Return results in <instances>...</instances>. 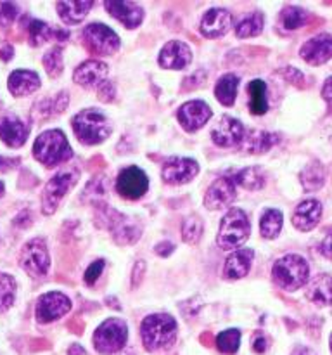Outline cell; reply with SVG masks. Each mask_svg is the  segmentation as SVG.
<instances>
[{
	"mask_svg": "<svg viewBox=\"0 0 332 355\" xmlns=\"http://www.w3.org/2000/svg\"><path fill=\"white\" fill-rule=\"evenodd\" d=\"M140 336L147 352L169 349L176 338V321L168 314L147 315L140 324Z\"/></svg>",
	"mask_w": 332,
	"mask_h": 355,
	"instance_id": "cell-1",
	"label": "cell"
},
{
	"mask_svg": "<svg viewBox=\"0 0 332 355\" xmlns=\"http://www.w3.org/2000/svg\"><path fill=\"white\" fill-rule=\"evenodd\" d=\"M310 277V266L301 255L282 257L277 260L272 267V279L280 290L284 291H296L304 286Z\"/></svg>",
	"mask_w": 332,
	"mask_h": 355,
	"instance_id": "cell-2",
	"label": "cell"
},
{
	"mask_svg": "<svg viewBox=\"0 0 332 355\" xmlns=\"http://www.w3.org/2000/svg\"><path fill=\"white\" fill-rule=\"evenodd\" d=\"M33 156L47 168L68 162L73 156L71 146L62 130L42 132L33 144Z\"/></svg>",
	"mask_w": 332,
	"mask_h": 355,
	"instance_id": "cell-3",
	"label": "cell"
},
{
	"mask_svg": "<svg viewBox=\"0 0 332 355\" xmlns=\"http://www.w3.org/2000/svg\"><path fill=\"white\" fill-rule=\"evenodd\" d=\"M71 127L76 139L85 146L100 144L111 134V125L107 118L100 111L92 110V107L75 114L71 120Z\"/></svg>",
	"mask_w": 332,
	"mask_h": 355,
	"instance_id": "cell-4",
	"label": "cell"
},
{
	"mask_svg": "<svg viewBox=\"0 0 332 355\" xmlns=\"http://www.w3.org/2000/svg\"><path fill=\"white\" fill-rule=\"evenodd\" d=\"M251 224L241 208H230L220 222V231H218L216 243L221 250H235L244 245L246 239L249 238Z\"/></svg>",
	"mask_w": 332,
	"mask_h": 355,
	"instance_id": "cell-5",
	"label": "cell"
},
{
	"mask_svg": "<svg viewBox=\"0 0 332 355\" xmlns=\"http://www.w3.org/2000/svg\"><path fill=\"white\" fill-rule=\"evenodd\" d=\"M128 328L121 319H107L93 333V347L99 354L113 355L124 349Z\"/></svg>",
	"mask_w": 332,
	"mask_h": 355,
	"instance_id": "cell-6",
	"label": "cell"
},
{
	"mask_svg": "<svg viewBox=\"0 0 332 355\" xmlns=\"http://www.w3.org/2000/svg\"><path fill=\"white\" fill-rule=\"evenodd\" d=\"M80 172L76 168L64 170V172L57 173L55 177H52L44 187V193H42V211L45 215H52L55 211V208L59 207V201L68 194V191L78 182Z\"/></svg>",
	"mask_w": 332,
	"mask_h": 355,
	"instance_id": "cell-7",
	"label": "cell"
},
{
	"mask_svg": "<svg viewBox=\"0 0 332 355\" xmlns=\"http://www.w3.org/2000/svg\"><path fill=\"white\" fill-rule=\"evenodd\" d=\"M83 44L97 55H111L120 49L121 42L116 31L102 23H90L83 30Z\"/></svg>",
	"mask_w": 332,
	"mask_h": 355,
	"instance_id": "cell-8",
	"label": "cell"
},
{
	"mask_svg": "<svg viewBox=\"0 0 332 355\" xmlns=\"http://www.w3.org/2000/svg\"><path fill=\"white\" fill-rule=\"evenodd\" d=\"M19 263L35 279L47 276L48 267H50V259H48V250L44 239L35 238L28 241L23 246V250H21Z\"/></svg>",
	"mask_w": 332,
	"mask_h": 355,
	"instance_id": "cell-9",
	"label": "cell"
},
{
	"mask_svg": "<svg viewBox=\"0 0 332 355\" xmlns=\"http://www.w3.org/2000/svg\"><path fill=\"white\" fill-rule=\"evenodd\" d=\"M149 189V179L145 172L138 166H128L121 170L116 180V191L124 200H138Z\"/></svg>",
	"mask_w": 332,
	"mask_h": 355,
	"instance_id": "cell-10",
	"label": "cell"
},
{
	"mask_svg": "<svg viewBox=\"0 0 332 355\" xmlns=\"http://www.w3.org/2000/svg\"><path fill=\"white\" fill-rule=\"evenodd\" d=\"M235 187L237 186H235L234 177H220V179H216L208 187L206 196H204V207L213 211L230 207L234 203L235 196H237Z\"/></svg>",
	"mask_w": 332,
	"mask_h": 355,
	"instance_id": "cell-11",
	"label": "cell"
},
{
	"mask_svg": "<svg viewBox=\"0 0 332 355\" xmlns=\"http://www.w3.org/2000/svg\"><path fill=\"white\" fill-rule=\"evenodd\" d=\"M69 309H71V302L66 295L59 293V291H50V293L42 295L37 309H35V314H37L38 322L47 324V322L61 319L62 315L68 314Z\"/></svg>",
	"mask_w": 332,
	"mask_h": 355,
	"instance_id": "cell-12",
	"label": "cell"
},
{
	"mask_svg": "<svg viewBox=\"0 0 332 355\" xmlns=\"http://www.w3.org/2000/svg\"><path fill=\"white\" fill-rule=\"evenodd\" d=\"M199 173V165L194 162L192 158H173L166 159L165 166H163V180L166 184H187Z\"/></svg>",
	"mask_w": 332,
	"mask_h": 355,
	"instance_id": "cell-13",
	"label": "cell"
},
{
	"mask_svg": "<svg viewBox=\"0 0 332 355\" xmlns=\"http://www.w3.org/2000/svg\"><path fill=\"white\" fill-rule=\"evenodd\" d=\"M244 134L246 132L241 121L237 118L225 114L211 130V139H213L214 144L221 146V148H234V146L241 144Z\"/></svg>",
	"mask_w": 332,
	"mask_h": 355,
	"instance_id": "cell-14",
	"label": "cell"
},
{
	"mask_svg": "<svg viewBox=\"0 0 332 355\" xmlns=\"http://www.w3.org/2000/svg\"><path fill=\"white\" fill-rule=\"evenodd\" d=\"M211 116H213V111L204 101H189L183 106H180L178 113H176L180 125L187 132L199 130L201 127L208 123Z\"/></svg>",
	"mask_w": 332,
	"mask_h": 355,
	"instance_id": "cell-15",
	"label": "cell"
},
{
	"mask_svg": "<svg viewBox=\"0 0 332 355\" xmlns=\"http://www.w3.org/2000/svg\"><path fill=\"white\" fill-rule=\"evenodd\" d=\"M299 55L311 66H320L332 59V35L320 33L304 42Z\"/></svg>",
	"mask_w": 332,
	"mask_h": 355,
	"instance_id": "cell-16",
	"label": "cell"
},
{
	"mask_svg": "<svg viewBox=\"0 0 332 355\" xmlns=\"http://www.w3.org/2000/svg\"><path fill=\"white\" fill-rule=\"evenodd\" d=\"M107 68L106 62L102 61H86L80 64L73 73V80L76 85L85 87V89H99L104 82H107Z\"/></svg>",
	"mask_w": 332,
	"mask_h": 355,
	"instance_id": "cell-17",
	"label": "cell"
},
{
	"mask_svg": "<svg viewBox=\"0 0 332 355\" xmlns=\"http://www.w3.org/2000/svg\"><path fill=\"white\" fill-rule=\"evenodd\" d=\"M192 52L185 42L172 40L159 52V66L166 69H183L190 64Z\"/></svg>",
	"mask_w": 332,
	"mask_h": 355,
	"instance_id": "cell-18",
	"label": "cell"
},
{
	"mask_svg": "<svg viewBox=\"0 0 332 355\" xmlns=\"http://www.w3.org/2000/svg\"><path fill=\"white\" fill-rule=\"evenodd\" d=\"M232 14L227 9L213 7L201 19V33L208 38H220L230 30Z\"/></svg>",
	"mask_w": 332,
	"mask_h": 355,
	"instance_id": "cell-19",
	"label": "cell"
},
{
	"mask_svg": "<svg viewBox=\"0 0 332 355\" xmlns=\"http://www.w3.org/2000/svg\"><path fill=\"white\" fill-rule=\"evenodd\" d=\"M104 6L114 19H118L123 26L130 28V30L140 26L142 21H144V9L133 2H118V0L109 2L107 0V2H104Z\"/></svg>",
	"mask_w": 332,
	"mask_h": 355,
	"instance_id": "cell-20",
	"label": "cell"
},
{
	"mask_svg": "<svg viewBox=\"0 0 332 355\" xmlns=\"http://www.w3.org/2000/svg\"><path fill=\"white\" fill-rule=\"evenodd\" d=\"M30 127L17 116L7 114L0 118V139L9 148H21L26 142Z\"/></svg>",
	"mask_w": 332,
	"mask_h": 355,
	"instance_id": "cell-21",
	"label": "cell"
},
{
	"mask_svg": "<svg viewBox=\"0 0 332 355\" xmlns=\"http://www.w3.org/2000/svg\"><path fill=\"white\" fill-rule=\"evenodd\" d=\"M322 217V205L318 200H304L301 201L296 207L293 214V225L297 231H311V229L317 227V224L320 222Z\"/></svg>",
	"mask_w": 332,
	"mask_h": 355,
	"instance_id": "cell-22",
	"label": "cell"
},
{
	"mask_svg": "<svg viewBox=\"0 0 332 355\" xmlns=\"http://www.w3.org/2000/svg\"><path fill=\"white\" fill-rule=\"evenodd\" d=\"M107 222L111 225V231H113L114 241L120 243V245H131V243L137 241L140 238L142 231L140 225L137 222H133L131 218L124 217V215L118 214L116 217H106Z\"/></svg>",
	"mask_w": 332,
	"mask_h": 355,
	"instance_id": "cell-23",
	"label": "cell"
},
{
	"mask_svg": "<svg viewBox=\"0 0 332 355\" xmlns=\"http://www.w3.org/2000/svg\"><path fill=\"white\" fill-rule=\"evenodd\" d=\"M308 300L318 307H331L332 305V277L327 274H318L304 290Z\"/></svg>",
	"mask_w": 332,
	"mask_h": 355,
	"instance_id": "cell-24",
	"label": "cell"
},
{
	"mask_svg": "<svg viewBox=\"0 0 332 355\" xmlns=\"http://www.w3.org/2000/svg\"><path fill=\"white\" fill-rule=\"evenodd\" d=\"M40 76L35 71H28V69H16L9 75L7 80V87H9L10 94L16 97L30 96L35 90L40 89Z\"/></svg>",
	"mask_w": 332,
	"mask_h": 355,
	"instance_id": "cell-25",
	"label": "cell"
},
{
	"mask_svg": "<svg viewBox=\"0 0 332 355\" xmlns=\"http://www.w3.org/2000/svg\"><path fill=\"white\" fill-rule=\"evenodd\" d=\"M279 142V137L272 132L265 130H249L248 134H244L242 137L241 149L248 155H263V153H268L272 149L273 144Z\"/></svg>",
	"mask_w": 332,
	"mask_h": 355,
	"instance_id": "cell-26",
	"label": "cell"
},
{
	"mask_svg": "<svg viewBox=\"0 0 332 355\" xmlns=\"http://www.w3.org/2000/svg\"><path fill=\"white\" fill-rule=\"evenodd\" d=\"M252 257H255V252L249 248H242L232 253L227 259V262H225V277H228V279H241V277H244L249 272V269H251Z\"/></svg>",
	"mask_w": 332,
	"mask_h": 355,
	"instance_id": "cell-27",
	"label": "cell"
},
{
	"mask_svg": "<svg viewBox=\"0 0 332 355\" xmlns=\"http://www.w3.org/2000/svg\"><path fill=\"white\" fill-rule=\"evenodd\" d=\"M92 6L93 2H90V0H80V2H75V0H71V2H62L61 0V2L55 3L59 16H61V19L66 24L82 23L86 17V14L90 12V9H92Z\"/></svg>",
	"mask_w": 332,
	"mask_h": 355,
	"instance_id": "cell-28",
	"label": "cell"
},
{
	"mask_svg": "<svg viewBox=\"0 0 332 355\" xmlns=\"http://www.w3.org/2000/svg\"><path fill=\"white\" fill-rule=\"evenodd\" d=\"M239 82L241 80L234 73H227V75L221 76L214 87V97H216L218 103H221L223 106H232L235 103V97H237Z\"/></svg>",
	"mask_w": 332,
	"mask_h": 355,
	"instance_id": "cell-29",
	"label": "cell"
},
{
	"mask_svg": "<svg viewBox=\"0 0 332 355\" xmlns=\"http://www.w3.org/2000/svg\"><path fill=\"white\" fill-rule=\"evenodd\" d=\"M249 94V111L256 116H261L268 111V101H266V83L263 80H252L248 85Z\"/></svg>",
	"mask_w": 332,
	"mask_h": 355,
	"instance_id": "cell-30",
	"label": "cell"
},
{
	"mask_svg": "<svg viewBox=\"0 0 332 355\" xmlns=\"http://www.w3.org/2000/svg\"><path fill=\"white\" fill-rule=\"evenodd\" d=\"M234 180L235 186H241L248 191H258L263 189L266 177L261 166H248V168H242L237 175H234Z\"/></svg>",
	"mask_w": 332,
	"mask_h": 355,
	"instance_id": "cell-31",
	"label": "cell"
},
{
	"mask_svg": "<svg viewBox=\"0 0 332 355\" xmlns=\"http://www.w3.org/2000/svg\"><path fill=\"white\" fill-rule=\"evenodd\" d=\"M284 217L280 210H266L265 214L259 218V232H261V238L265 239H275L277 236L282 231Z\"/></svg>",
	"mask_w": 332,
	"mask_h": 355,
	"instance_id": "cell-32",
	"label": "cell"
},
{
	"mask_svg": "<svg viewBox=\"0 0 332 355\" xmlns=\"http://www.w3.org/2000/svg\"><path fill=\"white\" fill-rule=\"evenodd\" d=\"M23 28H26L28 40H30V45H33V47L45 44L48 38H54L52 37V35H54V30H50L48 24L44 23V21L23 17Z\"/></svg>",
	"mask_w": 332,
	"mask_h": 355,
	"instance_id": "cell-33",
	"label": "cell"
},
{
	"mask_svg": "<svg viewBox=\"0 0 332 355\" xmlns=\"http://www.w3.org/2000/svg\"><path fill=\"white\" fill-rule=\"evenodd\" d=\"M301 184L304 191H318L325 182V168L322 163L311 162L310 165L304 166V170L299 175Z\"/></svg>",
	"mask_w": 332,
	"mask_h": 355,
	"instance_id": "cell-34",
	"label": "cell"
},
{
	"mask_svg": "<svg viewBox=\"0 0 332 355\" xmlns=\"http://www.w3.org/2000/svg\"><path fill=\"white\" fill-rule=\"evenodd\" d=\"M263 24H265V19H263L261 12H252L249 16H244L237 24H235V35L239 38H249L256 37L263 31Z\"/></svg>",
	"mask_w": 332,
	"mask_h": 355,
	"instance_id": "cell-35",
	"label": "cell"
},
{
	"mask_svg": "<svg viewBox=\"0 0 332 355\" xmlns=\"http://www.w3.org/2000/svg\"><path fill=\"white\" fill-rule=\"evenodd\" d=\"M69 103V97L66 92H59L55 97H50V99H44L40 103H37V107L35 110L40 113V118H48L54 116V114L62 113L66 110Z\"/></svg>",
	"mask_w": 332,
	"mask_h": 355,
	"instance_id": "cell-36",
	"label": "cell"
},
{
	"mask_svg": "<svg viewBox=\"0 0 332 355\" xmlns=\"http://www.w3.org/2000/svg\"><path fill=\"white\" fill-rule=\"evenodd\" d=\"M308 17H310V14L304 9L296 6H289L284 7L282 12H280V23H282V26L286 30H297V28L304 26L308 23Z\"/></svg>",
	"mask_w": 332,
	"mask_h": 355,
	"instance_id": "cell-37",
	"label": "cell"
},
{
	"mask_svg": "<svg viewBox=\"0 0 332 355\" xmlns=\"http://www.w3.org/2000/svg\"><path fill=\"white\" fill-rule=\"evenodd\" d=\"M16 298V281L7 274L0 272V314L10 309Z\"/></svg>",
	"mask_w": 332,
	"mask_h": 355,
	"instance_id": "cell-38",
	"label": "cell"
},
{
	"mask_svg": "<svg viewBox=\"0 0 332 355\" xmlns=\"http://www.w3.org/2000/svg\"><path fill=\"white\" fill-rule=\"evenodd\" d=\"M241 345V331L239 329H227L216 336V347L221 354H235Z\"/></svg>",
	"mask_w": 332,
	"mask_h": 355,
	"instance_id": "cell-39",
	"label": "cell"
},
{
	"mask_svg": "<svg viewBox=\"0 0 332 355\" xmlns=\"http://www.w3.org/2000/svg\"><path fill=\"white\" fill-rule=\"evenodd\" d=\"M44 66L45 71L55 78L62 73V49L61 47H54L50 51L45 52L44 55Z\"/></svg>",
	"mask_w": 332,
	"mask_h": 355,
	"instance_id": "cell-40",
	"label": "cell"
},
{
	"mask_svg": "<svg viewBox=\"0 0 332 355\" xmlns=\"http://www.w3.org/2000/svg\"><path fill=\"white\" fill-rule=\"evenodd\" d=\"M201 234H203V220L199 217H189L183 222L182 227V238L183 241L192 245V243L199 241Z\"/></svg>",
	"mask_w": 332,
	"mask_h": 355,
	"instance_id": "cell-41",
	"label": "cell"
},
{
	"mask_svg": "<svg viewBox=\"0 0 332 355\" xmlns=\"http://www.w3.org/2000/svg\"><path fill=\"white\" fill-rule=\"evenodd\" d=\"M17 16V6L10 2H0V26H9Z\"/></svg>",
	"mask_w": 332,
	"mask_h": 355,
	"instance_id": "cell-42",
	"label": "cell"
},
{
	"mask_svg": "<svg viewBox=\"0 0 332 355\" xmlns=\"http://www.w3.org/2000/svg\"><path fill=\"white\" fill-rule=\"evenodd\" d=\"M104 266H106V262H104V260H95V262L90 263L89 269H86V272H85V283L89 284V286H92V284L99 279V276L102 274V270H104Z\"/></svg>",
	"mask_w": 332,
	"mask_h": 355,
	"instance_id": "cell-43",
	"label": "cell"
},
{
	"mask_svg": "<svg viewBox=\"0 0 332 355\" xmlns=\"http://www.w3.org/2000/svg\"><path fill=\"white\" fill-rule=\"evenodd\" d=\"M280 75H282L289 83L299 87V89L304 87V75L301 71H297L296 68H284L282 71H280Z\"/></svg>",
	"mask_w": 332,
	"mask_h": 355,
	"instance_id": "cell-44",
	"label": "cell"
},
{
	"mask_svg": "<svg viewBox=\"0 0 332 355\" xmlns=\"http://www.w3.org/2000/svg\"><path fill=\"white\" fill-rule=\"evenodd\" d=\"M116 92H114V85L111 82H104L102 85L97 89V97H99L102 103H111L114 99Z\"/></svg>",
	"mask_w": 332,
	"mask_h": 355,
	"instance_id": "cell-45",
	"label": "cell"
},
{
	"mask_svg": "<svg viewBox=\"0 0 332 355\" xmlns=\"http://www.w3.org/2000/svg\"><path fill=\"white\" fill-rule=\"evenodd\" d=\"M144 272H145V263L140 260V262L135 263V267H133V274H131V286L137 288L138 284L142 283Z\"/></svg>",
	"mask_w": 332,
	"mask_h": 355,
	"instance_id": "cell-46",
	"label": "cell"
},
{
	"mask_svg": "<svg viewBox=\"0 0 332 355\" xmlns=\"http://www.w3.org/2000/svg\"><path fill=\"white\" fill-rule=\"evenodd\" d=\"M320 253L325 257V259L332 260V231L325 236V239L320 245Z\"/></svg>",
	"mask_w": 332,
	"mask_h": 355,
	"instance_id": "cell-47",
	"label": "cell"
},
{
	"mask_svg": "<svg viewBox=\"0 0 332 355\" xmlns=\"http://www.w3.org/2000/svg\"><path fill=\"white\" fill-rule=\"evenodd\" d=\"M173 250H175V246H173L172 243H159V245L156 246V253H158L159 257H168L169 253H173Z\"/></svg>",
	"mask_w": 332,
	"mask_h": 355,
	"instance_id": "cell-48",
	"label": "cell"
},
{
	"mask_svg": "<svg viewBox=\"0 0 332 355\" xmlns=\"http://www.w3.org/2000/svg\"><path fill=\"white\" fill-rule=\"evenodd\" d=\"M322 97H324L327 103H332V76L325 80L324 87H322Z\"/></svg>",
	"mask_w": 332,
	"mask_h": 355,
	"instance_id": "cell-49",
	"label": "cell"
},
{
	"mask_svg": "<svg viewBox=\"0 0 332 355\" xmlns=\"http://www.w3.org/2000/svg\"><path fill=\"white\" fill-rule=\"evenodd\" d=\"M266 347H268V342H266L265 336L259 335L258 338L255 340V343H252V349H255L256 354H263L266 350Z\"/></svg>",
	"mask_w": 332,
	"mask_h": 355,
	"instance_id": "cell-50",
	"label": "cell"
},
{
	"mask_svg": "<svg viewBox=\"0 0 332 355\" xmlns=\"http://www.w3.org/2000/svg\"><path fill=\"white\" fill-rule=\"evenodd\" d=\"M12 55H14V49L10 47V45H3L2 49H0V59H2V61H10V59H12Z\"/></svg>",
	"mask_w": 332,
	"mask_h": 355,
	"instance_id": "cell-51",
	"label": "cell"
},
{
	"mask_svg": "<svg viewBox=\"0 0 332 355\" xmlns=\"http://www.w3.org/2000/svg\"><path fill=\"white\" fill-rule=\"evenodd\" d=\"M17 162H19V159L2 158V156H0V170H7V168H10V166H16Z\"/></svg>",
	"mask_w": 332,
	"mask_h": 355,
	"instance_id": "cell-52",
	"label": "cell"
},
{
	"mask_svg": "<svg viewBox=\"0 0 332 355\" xmlns=\"http://www.w3.org/2000/svg\"><path fill=\"white\" fill-rule=\"evenodd\" d=\"M290 355H317V354H315L311 349H308V347H296V349L290 352Z\"/></svg>",
	"mask_w": 332,
	"mask_h": 355,
	"instance_id": "cell-53",
	"label": "cell"
},
{
	"mask_svg": "<svg viewBox=\"0 0 332 355\" xmlns=\"http://www.w3.org/2000/svg\"><path fill=\"white\" fill-rule=\"evenodd\" d=\"M68 354L69 355H85V350H83L80 345H71V347H69Z\"/></svg>",
	"mask_w": 332,
	"mask_h": 355,
	"instance_id": "cell-54",
	"label": "cell"
},
{
	"mask_svg": "<svg viewBox=\"0 0 332 355\" xmlns=\"http://www.w3.org/2000/svg\"><path fill=\"white\" fill-rule=\"evenodd\" d=\"M3 194V182H0V196Z\"/></svg>",
	"mask_w": 332,
	"mask_h": 355,
	"instance_id": "cell-55",
	"label": "cell"
},
{
	"mask_svg": "<svg viewBox=\"0 0 332 355\" xmlns=\"http://www.w3.org/2000/svg\"><path fill=\"white\" fill-rule=\"evenodd\" d=\"M329 347H331V352H332V335H331V343H329Z\"/></svg>",
	"mask_w": 332,
	"mask_h": 355,
	"instance_id": "cell-56",
	"label": "cell"
}]
</instances>
